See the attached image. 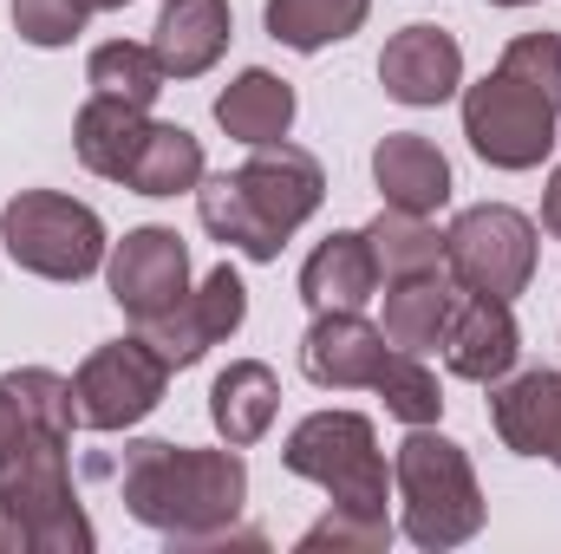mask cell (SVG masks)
<instances>
[{
  "label": "cell",
  "mask_w": 561,
  "mask_h": 554,
  "mask_svg": "<svg viewBox=\"0 0 561 554\" xmlns=\"http://www.w3.org/2000/svg\"><path fill=\"white\" fill-rule=\"evenodd\" d=\"M118 483L125 516L144 522L150 535H163L170 549H203L209 535L242 522L249 503V463L236 443L222 450H196V443H163V437H138L125 443L118 463H99Z\"/></svg>",
  "instance_id": "obj_1"
},
{
  "label": "cell",
  "mask_w": 561,
  "mask_h": 554,
  "mask_svg": "<svg viewBox=\"0 0 561 554\" xmlns=\"http://www.w3.org/2000/svg\"><path fill=\"white\" fill-rule=\"evenodd\" d=\"M327 203V170L313 150L300 143H249V163L242 170H222V176H203L196 183V216L203 229L249 255V262H275L287 249V235Z\"/></svg>",
  "instance_id": "obj_2"
},
{
  "label": "cell",
  "mask_w": 561,
  "mask_h": 554,
  "mask_svg": "<svg viewBox=\"0 0 561 554\" xmlns=\"http://www.w3.org/2000/svg\"><path fill=\"white\" fill-rule=\"evenodd\" d=\"M463 138L490 170H536L561 143V33H516L463 92Z\"/></svg>",
  "instance_id": "obj_3"
},
{
  "label": "cell",
  "mask_w": 561,
  "mask_h": 554,
  "mask_svg": "<svg viewBox=\"0 0 561 554\" xmlns=\"http://www.w3.org/2000/svg\"><path fill=\"white\" fill-rule=\"evenodd\" d=\"M392 483H399V509H405V542L424 554L463 549L483 529V516H490L463 443H450L431 424L405 430V443L392 457Z\"/></svg>",
  "instance_id": "obj_4"
},
{
  "label": "cell",
  "mask_w": 561,
  "mask_h": 554,
  "mask_svg": "<svg viewBox=\"0 0 561 554\" xmlns=\"http://www.w3.org/2000/svg\"><path fill=\"white\" fill-rule=\"evenodd\" d=\"M280 463L307 483H320L333 496V509H366V516H386V489H392V470H386V450H379V430L366 412H313L300 417L280 443Z\"/></svg>",
  "instance_id": "obj_5"
},
{
  "label": "cell",
  "mask_w": 561,
  "mask_h": 554,
  "mask_svg": "<svg viewBox=\"0 0 561 554\" xmlns=\"http://www.w3.org/2000/svg\"><path fill=\"white\" fill-rule=\"evenodd\" d=\"M0 242H7L13 268L39 280H85L112 255L99 209L79 196H59V189H20L0 209Z\"/></svg>",
  "instance_id": "obj_6"
},
{
  "label": "cell",
  "mask_w": 561,
  "mask_h": 554,
  "mask_svg": "<svg viewBox=\"0 0 561 554\" xmlns=\"http://www.w3.org/2000/svg\"><path fill=\"white\" fill-rule=\"evenodd\" d=\"M444 268L470 293L516 300L536 280V222L510 203H477L444 229Z\"/></svg>",
  "instance_id": "obj_7"
},
{
  "label": "cell",
  "mask_w": 561,
  "mask_h": 554,
  "mask_svg": "<svg viewBox=\"0 0 561 554\" xmlns=\"http://www.w3.org/2000/svg\"><path fill=\"white\" fill-rule=\"evenodd\" d=\"M92 522L72 496V463H33L0 483V554H92Z\"/></svg>",
  "instance_id": "obj_8"
},
{
  "label": "cell",
  "mask_w": 561,
  "mask_h": 554,
  "mask_svg": "<svg viewBox=\"0 0 561 554\" xmlns=\"http://www.w3.org/2000/svg\"><path fill=\"white\" fill-rule=\"evenodd\" d=\"M163 385H170V366L144 346V333L92 346L79 359V372H72L79 430H131V424H144L163 405Z\"/></svg>",
  "instance_id": "obj_9"
},
{
  "label": "cell",
  "mask_w": 561,
  "mask_h": 554,
  "mask_svg": "<svg viewBox=\"0 0 561 554\" xmlns=\"http://www.w3.org/2000/svg\"><path fill=\"white\" fill-rule=\"evenodd\" d=\"M72 379L46 372V366H20V372H0V483L33 470V463H53L72 450Z\"/></svg>",
  "instance_id": "obj_10"
},
{
  "label": "cell",
  "mask_w": 561,
  "mask_h": 554,
  "mask_svg": "<svg viewBox=\"0 0 561 554\" xmlns=\"http://www.w3.org/2000/svg\"><path fill=\"white\" fill-rule=\"evenodd\" d=\"M242 320H249V287H242V275L222 262V268L203 275V287H190L176 307H163L157 320H144L138 333L170 372H190L196 359H209V346L236 339Z\"/></svg>",
  "instance_id": "obj_11"
},
{
  "label": "cell",
  "mask_w": 561,
  "mask_h": 554,
  "mask_svg": "<svg viewBox=\"0 0 561 554\" xmlns=\"http://www.w3.org/2000/svg\"><path fill=\"white\" fill-rule=\"evenodd\" d=\"M105 287H112V300H118L138 326L157 320L163 307H176V300L190 293V249H183V235L163 229V222L131 229V235L112 242V255H105Z\"/></svg>",
  "instance_id": "obj_12"
},
{
  "label": "cell",
  "mask_w": 561,
  "mask_h": 554,
  "mask_svg": "<svg viewBox=\"0 0 561 554\" xmlns=\"http://www.w3.org/2000/svg\"><path fill=\"white\" fill-rule=\"evenodd\" d=\"M516 353H523V326H516L510 300L457 287L450 320H444V333H437L444 372H450V379H470V385H496V379H510Z\"/></svg>",
  "instance_id": "obj_13"
},
{
  "label": "cell",
  "mask_w": 561,
  "mask_h": 554,
  "mask_svg": "<svg viewBox=\"0 0 561 554\" xmlns=\"http://www.w3.org/2000/svg\"><path fill=\"white\" fill-rule=\"evenodd\" d=\"M392 359L399 346L366 313H313V326L300 333V372L327 392H379Z\"/></svg>",
  "instance_id": "obj_14"
},
{
  "label": "cell",
  "mask_w": 561,
  "mask_h": 554,
  "mask_svg": "<svg viewBox=\"0 0 561 554\" xmlns=\"http://www.w3.org/2000/svg\"><path fill=\"white\" fill-rule=\"evenodd\" d=\"M379 85L399 105H444L463 85V46L444 26H399L379 53Z\"/></svg>",
  "instance_id": "obj_15"
},
{
  "label": "cell",
  "mask_w": 561,
  "mask_h": 554,
  "mask_svg": "<svg viewBox=\"0 0 561 554\" xmlns=\"http://www.w3.org/2000/svg\"><path fill=\"white\" fill-rule=\"evenodd\" d=\"M490 424L503 450L516 457H549L561 470V372H523L490 385Z\"/></svg>",
  "instance_id": "obj_16"
},
{
  "label": "cell",
  "mask_w": 561,
  "mask_h": 554,
  "mask_svg": "<svg viewBox=\"0 0 561 554\" xmlns=\"http://www.w3.org/2000/svg\"><path fill=\"white\" fill-rule=\"evenodd\" d=\"M373 183L386 196V209L405 216H437L450 203V157L419 131H386L373 143Z\"/></svg>",
  "instance_id": "obj_17"
},
{
  "label": "cell",
  "mask_w": 561,
  "mask_h": 554,
  "mask_svg": "<svg viewBox=\"0 0 561 554\" xmlns=\"http://www.w3.org/2000/svg\"><path fill=\"white\" fill-rule=\"evenodd\" d=\"M300 300L313 313H359L366 300H379V262H373L366 229H333L300 262Z\"/></svg>",
  "instance_id": "obj_18"
},
{
  "label": "cell",
  "mask_w": 561,
  "mask_h": 554,
  "mask_svg": "<svg viewBox=\"0 0 561 554\" xmlns=\"http://www.w3.org/2000/svg\"><path fill=\"white\" fill-rule=\"evenodd\" d=\"M229 0H163L157 26H150V53L163 66V79H203L222 53H229Z\"/></svg>",
  "instance_id": "obj_19"
},
{
  "label": "cell",
  "mask_w": 561,
  "mask_h": 554,
  "mask_svg": "<svg viewBox=\"0 0 561 554\" xmlns=\"http://www.w3.org/2000/svg\"><path fill=\"white\" fill-rule=\"evenodd\" d=\"M144 131H150V112H144V105H125V99L92 92V99L79 105V118H72V150H79V163H85L92 176L125 183Z\"/></svg>",
  "instance_id": "obj_20"
},
{
  "label": "cell",
  "mask_w": 561,
  "mask_h": 554,
  "mask_svg": "<svg viewBox=\"0 0 561 554\" xmlns=\"http://www.w3.org/2000/svg\"><path fill=\"white\" fill-rule=\"evenodd\" d=\"M275 412H280L275 366H262V359H236L229 372H216V385H209V417H216L222 443H236V450L262 443V437L275 430Z\"/></svg>",
  "instance_id": "obj_21"
},
{
  "label": "cell",
  "mask_w": 561,
  "mask_h": 554,
  "mask_svg": "<svg viewBox=\"0 0 561 554\" xmlns=\"http://www.w3.org/2000/svg\"><path fill=\"white\" fill-rule=\"evenodd\" d=\"M450 300H457L450 268H424V275L386 280V320H379V333H386L399 353H419L424 359V353L437 346L444 320H450Z\"/></svg>",
  "instance_id": "obj_22"
},
{
  "label": "cell",
  "mask_w": 561,
  "mask_h": 554,
  "mask_svg": "<svg viewBox=\"0 0 561 554\" xmlns=\"http://www.w3.org/2000/svg\"><path fill=\"white\" fill-rule=\"evenodd\" d=\"M216 125L236 143H275L294 131V85L275 79L268 66H249L236 72L222 92H216Z\"/></svg>",
  "instance_id": "obj_23"
},
{
  "label": "cell",
  "mask_w": 561,
  "mask_h": 554,
  "mask_svg": "<svg viewBox=\"0 0 561 554\" xmlns=\"http://www.w3.org/2000/svg\"><path fill=\"white\" fill-rule=\"evenodd\" d=\"M203 176H209V170H203V138L183 131V125H157V118H150L138 157H131L125 189H138V196H183V189H196Z\"/></svg>",
  "instance_id": "obj_24"
},
{
  "label": "cell",
  "mask_w": 561,
  "mask_h": 554,
  "mask_svg": "<svg viewBox=\"0 0 561 554\" xmlns=\"http://www.w3.org/2000/svg\"><path fill=\"white\" fill-rule=\"evenodd\" d=\"M373 0H268V39H280L287 53H320L340 46L366 26Z\"/></svg>",
  "instance_id": "obj_25"
},
{
  "label": "cell",
  "mask_w": 561,
  "mask_h": 554,
  "mask_svg": "<svg viewBox=\"0 0 561 554\" xmlns=\"http://www.w3.org/2000/svg\"><path fill=\"white\" fill-rule=\"evenodd\" d=\"M366 242H373L379 280H399V275H424V268H444V235L431 229V216L379 209V216L366 222Z\"/></svg>",
  "instance_id": "obj_26"
},
{
  "label": "cell",
  "mask_w": 561,
  "mask_h": 554,
  "mask_svg": "<svg viewBox=\"0 0 561 554\" xmlns=\"http://www.w3.org/2000/svg\"><path fill=\"white\" fill-rule=\"evenodd\" d=\"M85 79H92V92H105V99H125V105H157V92L170 85L163 79V66H157V53L138 46V39H105V46H92V59H85Z\"/></svg>",
  "instance_id": "obj_27"
},
{
  "label": "cell",
  "mask_w": 561,
  "mask_h": 554,
  "mask_svg": "<svg viewBox=\"0 0 561 554\" xmlns=\"http://www.w3.org/2000/svg\"><path fill=\"white\" fill-rule=\"evenodd\" d=\"M392 516H366V509H327L307 535H300V554H320V549H333V554H386L392 549Z\"/></svg>",
  "instance_id": "obj_28"
},
{
  "label": "cell",
  "mask_w": 561,
  "mask_h": 554,
  "mask_svg": "<svg viewBox=\"0 0 561 554\" xmlns=\"http://www.w3.org/2000/svg\"><path fill=\"white\" fill-rule=\"evenodd\" d=\"M379 399H386V412L399 417V424H437V417H444V392H437V372L424 366L419 353H399V359H392V372H386Z\"/></svg>",
  "instance_id": "obj_29"
},
{
  "label": "cell",
  "mask_w": 561,
  "mask_h": 554,
  "mask_svg": "<svg viewBox=\"0 0 561 554\" xmlns=\"http://www.w3.org/2000/svg\"><path fill=\"white\" fill-rule=\"evenodd\" d=\"M7 13H13V33L26 39V46H72L79 33H85V7L79 0H7Z\"/></svg>",
  "instance_id": "obj_30"
},
{
  "label": "cell",
  "mask_w": 561,
  "mask_h": 554,
  "mask_svg": "<svg viewBox=\"0 0 561 554\" xmlns=\"http://www.w3.org/2000/svg\"><path fill=\"white\" fill-rule=\"evenodd\" d=\"M542 229L561 242V163H556V176H549V196H542Z\"/></svg>",
  "instance_id": "obj_31"
},
{
  "label": "cell",
  "mask_w": 561,
  "mask_h": 554,
  "mask_svg": "<svg viewBox=\"0 0 561 554\" xmlns=\"http://www.w3.org/2000/svg\"><path fill=\"white\" fill-rule=\"evenodd\" d=\"M85 13H118V7H131V0H79Z\"/></svg>",
  "instance_id": "obj_32"
},
{
  "label": "cell",
  "mask_w": 561,
  "mask_h": 554,
  "mask_svg": "<svg viewBox=\"0 0 561 554\" xmlns=\"http://www.w3.org/2000/svg\"><path fill=\"white\" fill-rule=\"evenodd\" d=\"M490 7H536V0H490Z\"/></svg>",
  "instance_id": "obj_33"
}]
</instances>
